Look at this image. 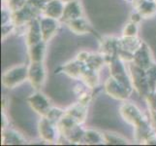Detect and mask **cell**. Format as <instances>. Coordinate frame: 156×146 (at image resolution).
<instances>
[{
  "label": "cell",
  "instance_id": "cell-1",
  "mask_svg": "<svg viewBox=\"0 0 156 146\" xmlns=\"http://www.w3.org/2000/svg\"><path fill=\"white\" fill-rule=\"evenodd\" d=\"M26 76V70L24 67H18L15 68L11 71H8L4 75V85L8 87H14L15 85L20 83L23 79Z\"/></svg>",
  "mask_w": 156,
  "mask_h": 146
},
{
  "label": "cell",
  "instance_id": "cell-2",
  "mask_svg": "<svg viewBox=\"0 0 156 146\" xmlns=\"http://www.w3.org/2000/svg\"><path fill=\"white\" fill-rule=\"evenodd\" d=\"M36 64L37 63H32V69L29 71V77L34 85H40L44 79V71L40 66L41 63H39V66H36Z\"/></svg>",
  "mask_w": 156,
  "mask_h": 146
}]
</instances>
